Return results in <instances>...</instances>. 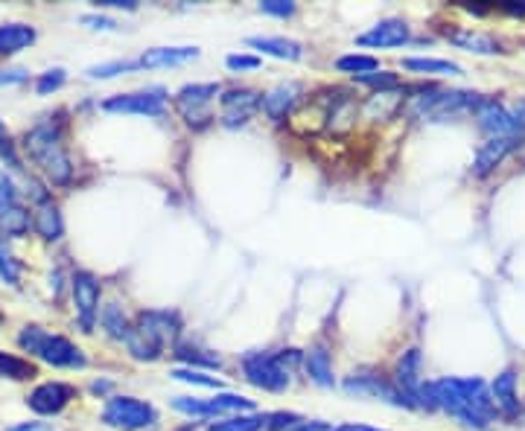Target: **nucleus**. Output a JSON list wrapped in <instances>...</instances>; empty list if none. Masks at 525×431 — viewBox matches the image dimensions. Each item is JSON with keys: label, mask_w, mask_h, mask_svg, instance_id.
Listing matches in <instances>:
<instances>
[{"label": "nucleus", "mask_w": 525, "mask_h": 431, "mask_svg": "<svg viewBox=\"0 0 525 431\" xmlns=\"http://www.w3.org/2000/svg\"><path fill=\"white\" fill-rule=\"evenodd\" d=\"M417 405L426 408H444V411L455 414L467 428L485 431L490 419L496 414L494 396L481 379H438L423 385L417 391Z\"/></svg>", "instance_id": "f257e3e1"}, {"label": "nucleus", "mask_w": 525, "mask_h": 431, "mask_svg": "<svg viewBox=\"0 0 525 431\" xmlns=\"http://www.w3.org/2000/svg\"><path fill=\"white\" fill-rule=\"evenodd\" d=\"M178 336V315L176 312H164V309H152V312H141L137 323L128 329L126 344L128 353L141 362H155L160 350L167 347L169 341H176Z\"/></svg>", "instance_id": "f03ea898"}, {"label": "nucleus", "mask_w": 525, "mask_h": 431, "mask_svg": "<svg viewBox=\"0 0 525 431\" xmlns=\"http://www.w3.org/2000/svg\"><path fill=\"white\" fill-rule=\"evenodd\" d=\"M24 152L41 167V172H45V175L50 178V184H56V187L70 184V178H73V160H70L68 149H64V143H62L59 128L38 126V128H32V132H27V137H24Z\"/></svg>", "instance_id": "7ed1b4c3"}, {"label": "nucleus", "mask_w": 525, "mask_h": 431, "mask_svg": "<svg viewBox=\"0 0 525 431\" xmlns=\"http://www.w3.org/2000/svg\"><path fill=\"white\" fill-rule=\"evenodd\" d=\"M18 344L27 353L38 355L53 368H85V353L64 336H50L45 327H24Z\"/></svg>", "instance_id": "20e7f679"}, {"label": "nucleus", "mask_w": 525, "mask_h": 431, "mask_svg": "<svg viewBox=\"0 0 525 431\" xmlns=\"http://www.w3.org/2000/svg\"><path fill=\"white\" fill-rule=\"evenodd\" d=\"M481 100L485 96L473 91H423L421 96H412L409 114L414 120H447L462 111H476Z\"/></svg>", "instance_id": "39448f33"}, {"label": "nucleus", "mask_w": 525, "mask_h": 431, "mask_svg": "<svg viewBox=\"0 0 525 431\" xmlns=\"http://www.w3.org/2000/svg\"><path fill=\"white\" fill-rule=\"evenodd\" d=\"M103 419H105V426H111V428L137 431V428L155 426L158 414L152 405L135 400V396H114V400L105 405Z\"/></svg>", "instance_id": "423d86ee"}, {"label": "nucleus", "mask_w": 525, "mask_h": 431, "mask_svg": "<svg viewBox=\"0 0 525 431\" xmlns=\"http://www.w3.org/2000/svg\"><path fill=\"white\" fill-rule=\"evenodd\" d=\"M242 370L245 379L254 387H263V391H275L281 394L289 387V368H283L281 359L272 353H251L242 359Z\"/></svg>", "instance_id": "0eeeda50"}, {"label": "nucleus", "mask_w": 525, "mask_h": 431, "mask_svg": "<svg viewBox=\"0 0 525 431\" xmlns=\"http://www.w3.org/2000/svg\"><path fill=\"white\" fill-rule=\"evenodd\" d=\"M219 94V85H187V88H181L178 96H176V108H178V114L185 117V120L190 126H208L213 120V114H210V100Z\"/></svg>", "instance_id": "6e6552de"}, {"label": "nucleus", "mask_w": 525, "mask_h": 431, "mask_svg": "<svg viewBox=\"0 0 525 431\" xmlns=\"http://www.w3.org/2000/svg\"><path fill=\"white\" fill-rule=\"evenodd\" d=\"M173 408L193 417H210V414H231V411H251V400L237 394H222L213 400H190V396H178L173 400Z\"/></svg>", "instance_id": "1a4fd4ad"}, {"label": "nucleus", "mask_w": 525, "mask_h": 431, "mask_svg": "<svg viewBox=\"0 0 525 431\" xmlns=\"http://www.w3.org/2000/svg\"><path fill=\"white\" fill-rule=\"evenodd\" d=\"M164 91H144V94H120L105 100L103 108L105 111H117V114H146V117H160L164 114Z\"/></svg>", "instance_id": "9d476101"}, {"label": "nucleus", "mask_w": 525, "mask_h": 431, "mask_svg": "<svg viewBox=\"0 0 525 431\" xmlns=\"http://www.w3.org/2000/svg\"><path fill=\"white\" fill-rule=\"evenodd\" d=\"M73 304H77L82 327L91 329L96 315H100V283H96L94 274L79 272L73 277Z\"/></svg>", "instance_id": "9b49d317"}, {"label": "nucleus", "mask_w": 525, "mask_h": 431, "mask_svg": "<svg viewBox=\"0 0 525 431\" xmlns=\"http://www.w3.org/2000/svg\"><path fill=\"white\" fill-rule=\"evenodd\" d=\"M260 108V94L257 91H228L222 96V123L228 128L245 126L254 117V111Z\"/></svg>", "instance_id": "f8f14e48"}, {"label": "nucleus", "mask_w": 525, "mask_h": 431, "mask_svg": "<svg viewBox=\"0 0 525 431\" xmlns=\"http://www.w3.org/2000/svg\"><path fill=\"white\" fill-rule=\"evenodd\" d=\"M406 102V88H385V91H373L365 102L359 105V111L365 120H373V123H385L391 120V117H398V111L403 108Z\"/></svg>", "instance_id": "ddd939ff"}, {"label": "nucleus", "mask_w": 525, "mask_h": 431, "mask_svg": "<svg viewBox=\"0 0 525 431\" xmlns=\"http://www.w3.org/2000/svg\"><path fill=\"white\" fill-rule=\"evenodd\" d=\"M70 400H73V387L62 385V382H45V385H38L36 391L27 396V403H29L32 411L45 414V417L64 411V405H68Z\"/></svg>", "instance_id": "4468645a"}, {"label": "nucleus", "mask_w": 525, "mask_h": 431, "mask_svg": "<svg viewBox=\"0 0 525 431\" xmlns=\"http://www.w3.org/2000/svg\"><path fill=\"white\" fill-rule=\"evenodd\" d=\"M298 100H301V85L286 82V85H277V88H272L269 94H263L260 96V108H263V114L269 117V120L281 123V120H286L289 114H292V108L298 105Z\"/></svg>", "instance_id": "2eb2a0df"}, {"label": "nucleus", "mask_w": 525, "mask_h": 431, "mask_svg": "<svg viewBox=\"0 0 525 431\" xmlns=\"http://www.w3.org/2000/svg\"><path fill=\"white\" fill-rule=\"evenodd\" d=\"M525 137H490L485 146L479 149L476 152V164H473V172L479 178H485V175H490L502 160H505L513 149H517L520 143H522Z\"/></svg>", "instance_id": "dca6fc26"}, {"label": "nucleus", "mask_w": 525, "mask_h": 431, "mask_svg": "<svg viewBox=\"0 0 525 431\" xmlns=\"http://www.w3.org/2000/svg\"><path fill=\"white\" fill-rule=\"evenodd\" d=\"M409 38H412L409 24L400 20V18H389V20H380L377 27H371L365 36H359V45H368V47H400Z\"/></svg>", "instance_id": "f3484780"}, {"label": "nucleus", "mask_w": 525, "mask_h": 431, "mask_svg": "<svg viewBox=\"0 0 525 431\" xmlns=\"http://www.w3.org/2000/svg\"><path fill=\"white\" fill-rule=\"evenodd\" d=\"M345 391L357 394V396H380V400L391 403V405H412L409 396H406L403 391H398V387L389 385V382L377 379V376H357V379H348Z\"/></svg>", "instance_id": "a211bd4d"}, {"label": "nucleus", "mask_w": 525, "mask_h": 431, "mask_svg": "<svg viewBox=\"0 0 525 431\" xmlns=\"http://www.w3.org/2000/svg\"><path fill=\"white\" fill-rule=\"evenodd\" d=\"M444 36L453 41L455 47H462L467 53H476V56H494V53H502L496 38H490L488 32H479V29H470V27L447 29Z\"/></svg>", "instance_id": "6ab92c4d"}, {"label": "nucleus", "mask_w": 525, "mask_h": 431, "mask_svg": "<svg viewBox=\"0 0 525 431\" xmlns=\"http://www.w3.org/2000/svg\"><path fill=\"white\" fill-rule=\"evenodd\" d=\"M490 396H494L496 411H502L505 417H517L520 414V396H517V373L513 370H502L494 385H490Z\"/></svg>", "instance_id": "aec40b11"}, {"label": "nucleus", "mask_w": 525, "mask_h": 431, "mask_svg": "<svg viewBox=\"0 0 525 431\" xmlns=\"http://www.w3.org/2000/svg\"><path fill=\"white\" fill-rule=\"evenodd\" d=\"M357 114H359V102L353 100L348 91H341L336 96L333 108H330V117H327V132L333 134H348L353 126H357Z\"/></svg>", "instance_id": "412c9836"}, {"label": "nucleus", "mask_w": 525, "mask_h": 431, "mask_svg": "<svg viewBox=\"0 0 525 431\" xmlns=\"http://www.w3.org/2000/svg\"><path fill=\"white\" fill-rule=\"evenodd\" d=\"M398 382L403 385V394L409 396V403L414 405L417 391H421V350H406L398 362Z\"/></svg>", "instance_id": "4be33fe9"}, {"label": "nucleus", "mask_w": 525, "mask_h": 431, "mask_svg": "<svg viewBox=\"0 0 525 431\" xmlns=\"http://www.w3.org/2000/svg\"><path fill=\"white\" fill-rule=\"evenodd\" d=\"M199 59L196 47H155L141 56V68H169V64H187Z\"/></svg>", "instance_id": "5701e85b"}, {"label": "nucleus", "mask_w": 525, "mask_h": 431, "mask_svg": "<svg viewBox=\"0 0 525 431\" xmlns=\"http://www.w3.org/2000/svg\"><path fill=\"white\" fill-rule=\"evenodd\" d=\"M32 224H36V231H38L41 240H47V242L62 240V233H64L62 213H59V207H56L53 201L38 204V207H36V219H32Z\"/></svg>", "instance_id": "b1692460"}, {"label": "nucleus", "mask_w": 525, "mask_h": 431, "mask_svg": "<svg viewBox=\"0 0 525 431\" xmlns=\"http://www.w3.org/2000/svg\"><path fill=\"white\" fill-rule=\"evenodd\" d=\"M36 41V29L27 24H4L0 27V56H12Z\"/></svg>", "instance_id": "393cba45"}, {"label": "nucleus", "mask_w": 525, "mask_h": 431, "mask_svg": "<svg viewBox=\"0 0 525 431\" xmlns=\"http://www.w3.org/2000/svg\"><path fill=\"white\" fill-rule=\"evenodd\" d=\"M249 45L257 47V50H263V53H269V56L275 59H286V61H298L304 56V47L298 45V41H289V38H249Z\"/></svg>", "instance_id": "a878e982"}, {"label": "nucleus", "mask_w": 525, "mask_h": 431, "mask_svg": "<svg viewBox=\"0 0 525 431\" xmlns=\"http://www.w3.org/2000/svg\"><path fill=\"white\" fill-rule=\"evenodd\" d=\"M307 373L309 379L321 387H333V364H330V353L327 347H313L307 353Z\"/></svg>", "instance_id": "bb28decb"}, {"label": "nucleus", "mask_w": 525, "mask_h": 431, "mask_svg": "<svg viewBox=\"0 0 525 431\" xmlns=\"http://www.w3.org/2000/svg\"><path fill=\"white\" fill-rule=\"evenodd\" d=\"M403 68L414 73H435V77H458L462 73L458 64L444 59H403Z\"/></svg>", "instance_id": "cd10ccee"}, {"label": "nucleus", "mask_w": 525, "mask_h": 431, "mask_svg": "<svg viewBox=\"0 0 525 431\" xmlns=\"http://www.w3.org/2000/svg\"><path fill=\"white\" fill-rule=\"evenodd\" d=\"M36 376V368L29 362L18 359V355L0 353V379H15V382H27Z\"/></svg>", "instance_id": "c85d7f7f"}, {"label": "nucleus", "mask_w": 525, "mask_h": 431, "mask_svg": "<svg viewBox=\"0 0 525 431\" xmlns=\"http://www.w3.org/2000/svg\"><path fill=\"white\" fill-rule=\"evenodd\" d=\"M0 228H4L9 236H24L29 231V213L24 204H15V207L0 213Z\"/></svg>", "instance_id": "c756f323"}, {"label": "nucleus", "mask_w": 525, "mask_h": 431, "mask_svg": "<svg viewBox=\"0 0 525 431\" xmlns=\"http://www.w3.org/2000/svg\"><path fill=\"white\" fill-rule=\"evenodd\" d=\"M263 423H269V417H263V414H242V417L222 419V423H213L210 431H260Z\"/></svg>", "instance_id": "7c9ffc66"}, {"label": "nucleus", "mask_w": 525, "mask_h": 431, "mask_svg": "<svg viewBox=\"0 0 525 431\" xmlns=\"http://www.w3.org/2000/svg\"><path fill=\"white\" fill-rule=\"evenodd\" d=\"M100 321H103V327L109 329V336L114 338H126L128 336V323H126V315H123V309L117 306V304H105L103 312H100Z\"/></svg>", "instance_id": "2f4dec72"}, {"label": "nucleus", "mask_w": 525, "mask_h": 431, "mask_svg": "<svg viewBox=\"0 0 525 431\" xmlns=\"http://www.w3.org/2000/svg\"><path fill=\"white\" fill-rule=\"evenodd\" d=\"M336 68L345 70V73H359V77H365V73L377 70V59H371V56H341L336 61Z\"/></svg>", "instance_id": "473e14b6"}, {"label": "nucleus", "mask_w": 525, "mask_h": 431, "mask_svg": "<svg viewBox=\"0 0 525 431\" xmlns=\"http://www.w3.org/2000/svg\"><path fill=\"white\" fill-rule=\"evenodd\" d=\"M0 280H6L9 286L21 283V263L12 256V251L4 248V245H0Z\"/></svg>", "instance_id": "72a5a7b5"}, {"label": "nucleus", "mask_w": 525, "mask_h": 431, "mask_svg": "<svg viewBox=\"0 0 525 431\" xmlns=\"http://www.w3.org/2000/svg\"><path fill=\"white\" fill-rule=\"evenodd\" d=\"M141 68V61H109V64H96V68L88 70L91 79H111L117 73H126V70H135Z\"/></svg>", "instance_id": "f704fd0d"}, {"label": "nucleus", "mask_w": 525, "mask_h": 431, "mask_svg": "<svg viewBox=\"0 0 525 431\" xmlns=\"http://www.w3.org/2000/svg\"><path fill=\"white\" fill-rule=\"evenodd\" d=\"M176 355H178V359L190 362V364H208V368H219V359H217V355H205L201 350H193L190 344H178V347H176Z\"/></svg>", "instance_id": "c9c22d12"}, {"label": "nucleus", "mask_w": 525, "mask_h": 431, "mask_svg": "<svg viewBox=\"0 0 525 431\" xmlns=\"http://www.w3.org/2000/svg\"><path fill=\"white\" fill-rule=\"evenodd\" d=\"M173 379L178 382H190V385H201V387H222V382L217 379V376H208L201 370H173Z\"/></svg>", "instance_id": "e433bc0d"}, {"label": "nucleus", "mask_w": 525, "mask_h": 431, "mask_svg": "<svg viewBox=\"0 0 525 431\" xmlns=\"http://www.w3.org/2000/svg\"><path fill=\"white\" fill-rule=\"evenodd\" d=\"M62 85H64V70H62V68H56V70L41 73L38 82H36V91H38L41 96H47L50 91H59Z\"/></svg>", "instance_id": "4c0bfd02"}, {"label": "nucleus", "mask_w": 525, "mask_h": 431, "mask_svg": "<svg viewBox=\"0 0 525 431\" xmlns=\"http://www.w3.org/2000/svg\"><path fill=\"white\" fill-rule=\"evenodd\" d=\"M15 204H21V201H18V190L12 184V178L0 172V213L9 210V207H15Z\"/></svg>", "instance_id": "58836bf2"}, {"label": "nucleus", "mask_w": 525, "mask_h": 431, "mask_svg": "<svg viewBox=\"0 0 525 431\" xmlns=\"http://www.w3.org/2000/svg\"><path fill=\"white\" fill-rule=\"evenodd\" d=\"M260 9L266 15H277V18H286L295 12V4H289V0H263Z\"/></svg>", "instance_id": "ea45409f"}, {"label": "nucleus", "mask_w": 525, "mask_h": 431, "mask_svg": "<svg viewBox=\"0 0 525 431\" xmlns=\"http://www.w3.org/2000/svg\"><path fill=\"white\" fill-rule=\"evenodd\" d=\"M225 64H228L231 70H254V68H260V59L257 56H228Z\"/></svg>", "instance_id": "a19ab883"}, {"label": "nucleus", "mask_w": 525, "mask_h": 431, "mask_svg": "<svg viewBox=\"0 0 525 431\" xmlns=\"http://www.w3.org/2000/svg\"><path fill=\"white\" fill-rule=\"evenodd\" d=\"M82 24L91 27V29H117V24L111 18H103V15H82Z\"/></svg>", "instance_id": "79ce46f5"}, {"label": "nucleus", "mask_w": 525, "mask_h": 431, "mask_svg": "<svg viewBox=\"0 0 525 431\" xmlns=\"http://www.w3.org/2000/svg\"><path fill=\"white\" fill-rule=\"evenodd\" d=\"M27 82V70H0V85H18Z\"/></svg>", "instance_id": "37998d69"}, {"label": "nucleus", "mask_w": 525, "mask_h": 431, "mask_svg": "<svg viewBox=\"0 0 525 431\" xmlns=\"http://www.w3.org/2000/svg\"><path fill=\"white\" fill-rule=\"evenodd\" d=\"M283 431H330L324 423H304V419H298V423L286 426Z\"/></svg>", "instance_id": "c03bdc74"}, {"label": "nucleus", "mask_w": 525, "mask_h": 431, "mask_svg": "<svg viewBox=\"0 0 525 431\" xmlns=\"http://www.w3.org/2000/svg\"><path fill=\"white\" fill-rule=\"evenodd\" d=\"M9 431H56L50 423H21V426H12Z\"/></svg>", "instance_id": "a18cd8bd"}, {"label": "nucleus", "mask_w": 525, "mask_h": 431, "mask_svg": "<svg viewBox=\"0 0 525 431\" xmlns=\"http://www.w3.org/2000/svg\"><path fill=\"white\" fill-rule=\"evenodd\" d=\"M100 6H114V9H135V0H103Z\"/></svg>", "instance_id": "49530a36"}, {"label": "nucleus", "mask_w": 525, "mask_h": 431, "mask_svg": "<svg viewBox=\"0 0 525 431\" xmlns=\"http://www.w3.org/2000/svg\"><path fill=\"white\" fill-rule=\"evenodd\" d=\"M330 431H377V428H368V426H357V423H345L339 428H330Z\"/></svg>", "instance_id": "de8ad7c7"}, {"label": "nucleus", "mask_w": 525, "mask_h": 431, "mask_svg": "<svg viewBox=\"0 0 525 431\" xmlns=\"http://www.w3.org/2000/svg\"><path fill=\"white\" fill-rule=\"evenodd\" d=\"M502 12H508V15H525V4L517 6V4H505L502 6Z\"/></svg>", "instance_id": "09e8293b"}, {"label": "nucleus", "mask_w": 525, "mask_h": 431, "mask_svg": "<svg viewBox=\"0 0 525 431\" xmlns=\"http://www.w3.org/2000/svg\"><path fill=\"white\" fill-rule=\"evenodd\" d=\"M176 431H196V428H193V426H181V428H176Z\"/></svg>", "instance_id": "8fccbe9b"}, {"label": "nucleus", "mask_w": 525, "mask_h": 431, "mask_svg": "<svg viewBox=\"0 0 525 431\" xmlns=\"http://www.w3.org/2000/svg\"><path fill=\"white\" fill-rule=\"evenodd\" d=\"M0 137H4V123H0Z\"/></svg>", "instance_id": "3c124183"}, {"label": "nucleus", "mask_w": 525, "mask_h": 431, "mask_svg": "<svg viewBox=\"0 0 525 431\" xmlns=\"http://www.w3.org/2000/svg\"><path fill=\"white\" fill-rule=\"evenodd\" d=\"M0 321H4V315H0Z\"/></svg>", "instance_id": "603ef678"}]
</instances>
